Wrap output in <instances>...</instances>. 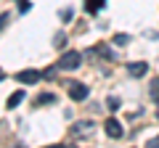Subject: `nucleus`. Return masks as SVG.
Returning a JSON list of instances; mask_svg holds the SVG:
<instances>
[{"instance_id":"f257e3e1","label":"nucleus","mask_w":159,"mask_h":148,"mask_svg":"<svg viewBox=\"0 0 159 148\" xmlns=\"http://www.w3.org/2000/svg\"><path fill=\"white\" fill-rule=\"evenodd\" d=\"M80 61H82V56H80L77 50H69V53H64V56L58 58L56 66L64 69V72H74V69H80Z\"/></svg>"},{"instance_id":"f03ea898","label":"nucleus","mask_w":159,"mask_h":148,"mask_svg":"<svg viewBox=\"0 0 159 148\" xmlns=\"http://www.w3.org/2000/svg\"><path fill=\"white\" fill-rule=\"evenodd\" d=\"M16 80L24 82V85H34V82L43 80V72H37V69H24V72L16 74Z\"/></svg>"},{"instance_id":"7ed1b4c3","label":"nucleus","mask_w":159,"mask_h":148,"mask_svg":"<svg viewBox=\"0 0 159 148\" xmlns=\"http://www.w3.org/2000/svg\"><path fill=\"white\" fill-rule=\"evenodd\" d=\"M69 98H72V101H85L88 87L82 85V82H69Z\"/></svg>"},{"instance_id":"20e7f679","label":"nucleus","mask_w":159,"mask_h":148,"mask_svg":"<svg viewBox=\"0 0 159 148\" xmlns=\"http://www.w3.org/2000/svg\"><path fill=\"white\" fill-rule=\"evenodd\" d=\"M103 130H106V135L109 137H114V140H119V137H122V124H119L117 119H106V124H103Z\"/></svg>"},{"instance_id":"39448f33","label":"nucleus","mask_w":159,"mask_h":148,"mask_svg":"<svg viewBox=\"0 0 159 148\" xmlns=\"http://www.w3.org/2000/svg\"><path fill=\"white\" fill-rule=\"evenodd\" d=\"M148 72V63L146 61H133V63H127V74H130V77H143V74Z\"/></svg>"},{"instance_id":"423d86ee","label":"nucleus","mask_w":159,"mask_h":148,"mask_svg":"<svg viewBox=\"0 0 159 148\" xmlns=\"http://www.w3.org/2000/svg\"><path fill=\"white\" fill-rule=\"evenodd\" d=\"M24 98H27V95H24V90H16V93H11V98H8V103H6V106H8V108H16L19 103L24 101Z\"/></svg>"},{"instance_id":"0eeeda50","label":"nucleus","mask_w":159,"mask_h":148,"mask_svg":"<svg viewBox=\"0 0 159 148\" xmlns=\"http://www.w3.org/2000/svg\"><path fill=\"white\" fill-rule=\"evenodd\" d=\"M148 98H151L154 103H159V77L148 82Z\"/></svg>"},{"instance_id":"6e6552de","label":"nucleus","mask_w":159,"mask_h":148,"mask_svg":"<svg viewBox=\"0 0 159 148\" xmlns=\"http://www.w3.org/2000/svg\"><path fill=\"white\" fill-rule=\"evenodd\" d=\"M106 0H85V11L88 13H98V8L103 6Z\"/></svg>"},{"instance_id":"1a4fd4ad","label":"nucleus","mask_w":159,"mask_h":148,"mask_svg":"<svg viewBox=\"0 0 159 148\" xmlns=\"http://www.w3.org/2000/svg\"><path fill=\"white\" fill-rule=\"evenodd\" d=\"M74 135H82V132H93V124L90 122H77V127H72Z\"/></svg>"},{"instance_id":"9d476101","label":"nucleus","mask_w":159,"mask_h":148,"mask_svg":"<svg viewBox=\"0 0 159 148\" xmlns=\"http://www.w3.org/2000/svg\"><path fill=\"white\" fill-rule=\"evenodd\" d=\"M53 101H56V95H53V93H40V95H37V103H40V106H43V103L48 106V103H53Z\"/></svg>"},{"instance_id":"9b49d317","label":"nucleus","mask_w":159,"mask_h":148,"mask_svg":"<svg viewBox=\"0 0 159 148\" xmlns=\"http://www.w3.org/2000/svg\"><path fill=\"white\" fill-rule=\"evenodd\" d=\"M114 42H117V45H127V42H130V34H117Z\"/></svg>"},{"instance_id":"f8f14e48","label":"nucleus","mask_w":159,"mask_h":148,"mask_svg":"<svg viewBox=\"0 0 159 148\" xmlns=\"http://www.w3.org/2000/svg\"><path fill=\"white\" fill-rule=\"evenodd\" d=\"M106 106L111 108V111H117V108H119V98H109V101H106Z\"/></svg>"},{"instance_id":"ddd939ff","label":"nucleus","mask_w":159,"mask_h":148,"mask_svg":"<svg viewBox=\"0 0 159 148\" xmlns=\"http://www.w3.org/2000/svg\"><path fill=\"white\" fill-rule=\"evenodd\" d=\"M19 11H21V13L29 11V0H19Z\"/></svg>"},{"instance_id":"4468645a","label":"nucleus","mask_w":159,"mask_h":148,"mask_svg":"<svg viewBox=\"0 0 159 148\" xmlns=\"http://www.w3.org/2000/svg\"><path fill=\"white\" fill-rule=\"evenodd\" d=\"M64 42H66V37H64V34H56V48H61Z\"/></svg>"},{"instance_id":"2eb2a0df","label":"nucleus","mask_w":159,"mask_h":148,"mask_svg":"<svg viewBox=\"0 0 159 148\" xmlns=\"http://www.w3.org/2000/svg\"><path fill=\"white\" fill-rule=\"evenodd\" d=\"M61 19H64V21H69V19H72V8H66V11H61Z\"/></svg>"},{"instance_id":"dca6fc26","label":"nucleus","mask_w":159,"mask_h":148,"mask_svg":"<svg viewBox=\"0 0 159 148\" xmlns=\"http://www.w3.org/2000/svg\"><path fill=\"white\" fill-rule=\"evenodd\" d=\"M146 148H159V135L154 137V140H148V146H146Z\"/></svg>"},{"instance_id":"f3484780","label":"nucleus","mask_w":159,"mask_h":148,"mask_svg":"<svg viewBox=\"0 0 159 148\" xmlns=\"http://www.w3.org/2000/svg\"><path fill=\"white\" fill-rule=\"evenodd\" d=\"M6 24H8V13H3L0 16V29H6Z\"/></svg>"},{"instance_id":"a211bd4d","label":"nucleus","mask_w":159,"mask_h":148,"mask_svg":"<svg viewBox=\"0 0 159 148\" xmlns=\"http://www.w3.org/2000/svg\"><path fill=\"white\" fill-rule=\"evenodd\" d=\"M3 80H6V72H3V69H0V82H3Z\"/></svg>"},{"instance_id":"6ab92c4d","label":"nucleus","mask_w":159,"mask_h":148,"mask_svg":"<svg viewBox=\"0 0 159 148\" xmlns=\"http://www.w3.org/2000/svg\"><path fill=\"white\" fill-rule=\"evenodd\" d=\"M48 148H66V146H48Z\"/></svg>"},{"instance_id":"aec40b11","label":"nucleus","mask_w":159,"mask_h":148,"mask_svg":"<svg viewBox=\"0 0 159 148\" xmlns=\"http://www.w3.org/2000/svg\"><path fill=\"white\" fill-rule=\"evenodd\" d=\"M157 119H159V111H157Z\"/></svg>"}]
</instances>
